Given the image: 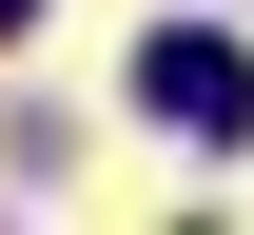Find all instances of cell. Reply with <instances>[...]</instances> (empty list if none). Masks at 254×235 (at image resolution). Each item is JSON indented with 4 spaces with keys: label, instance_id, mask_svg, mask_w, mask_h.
<instances>
[{
    "label": "cell",
    "instance_id": "obj_1",
    "mask_svg": "<svg viewBox=\"0 0 254 235\" xmlns=\"http://www.w3.org/2000/svg\"><path fill=\"white\" fill-rule=\"evenodd\" d=\"M137 98H157L176 137H215V157H235V137H254V59H235L215 20H176V39H137Z\"/></svg>",
    "mask_w": 254,
    "mask_h": 235
},
{
    "label": "cell",
    "instance_id": "obj_2",
    "mask_svg": "<svg viewBox=\"0 0 254 235\" xmlns=\"http://www.w3.org/2000/svg\"><path fill=\"white\" fill-rule=\"evenodd\" d=\"M20 20H39V0H0V39H20Z\"/></svg>",
    "mask_w": 254,
    "mask_h": 235
}]
</instances>
